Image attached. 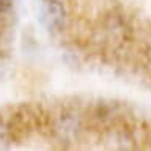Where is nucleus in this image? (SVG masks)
<instances>
[{
  "mask_svg": "<svg viewBox=\"0 0 151 151\" xmlns=\"http://www.w3.org/2000/svg\"><path fill=\"white\" fill-rule=\"evenodd\" d=\"M65 17V9L61 8V5L58 2H47L42 9V19L47 22L49 27H57L60 25L61 21Z\"/></svg>",
  "mask_w": 151,
  "mask_h": 151,
  "instance_id": "nucleus-1",
  "label": "nucleus"
},
{
  "mask_svg": "<svg viewBox=\"0 0 151 151\" xmlns=\"http://www.w3.org/2000/svg\"><path fill=\"white\" fill-rule=\"evenodd\" d=\"M13 0H0V11H6V9L11 8Z\"/></svg>",
  "mask_w": 151,
  "mask_h": 151,
  "instance_id": "nucleus-2",
  "label": "nucleus"
}]
</instances>
